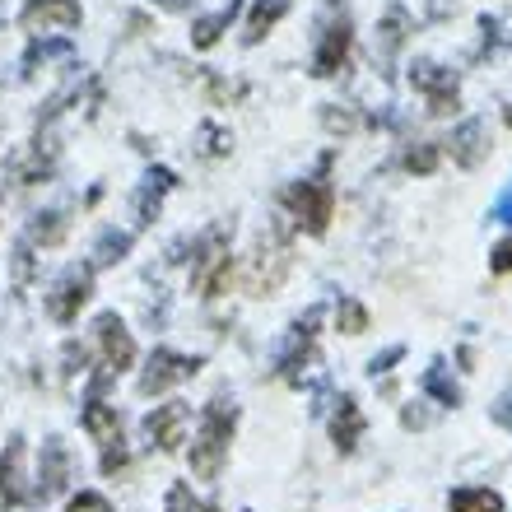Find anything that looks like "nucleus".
Here are the masks:
<instances>
[{"label": "nucleus", "mask_w": 512, "mask_h": 512, "mask_svg": "<svg viewBox=\"0 0 512 512\" xmlns=\"http://www.w3.org/2000/svg\"><path fill=\"white\" fill-rule=\"evenodd\" d=\"M340 326H345L350 336H359V331L368 326V312L359 308V303H340Z\"/></svg>", "instance_id": "393cba45"}, {"label": "nucleus", "mask_w": 512, "mask_h": 512, "mask_svg": "<svg viewBox=\"0 0 512 512\" xmlns=\"http://www.w3.org/2000/svg\"><path fill=\"white\" fill-rule=\"evenodd\" d=\"M494 270H512V238L494 247Z\"/></svg>", "instance_id": "cd10ccee"}, {"label": "nucleus", "mask_w": 512, "mask_h": 512, "mask_svg": "<svg viewBox=\"0 0 512 512\" xmlns=\"http://www.w3.org/2000/svg\"><path fill=\"white\" fill-rule=\"evenodd\" d=\"M196 368H201V359H191V354L154 350L149 368L140 373V391H145V396H154V391H168V387H177V382L196 378Z\"/></svg>", "instance_id": "20e7f679"}, {"label": "nucleus", "mask_w": 512, "mask_h": 512, "mask_svg": "<svg viewBox=\"0 0 512 512\" xmlns=\"http://www.w3.org/2000/svg\"><path fill=\"white\" fill-rule=\"evenodd\" d=\"M401 28H405V14L401 10H387V52H396V47H401Z\"/></svg>", "instance_id": "bb28decb"}, {"label": "nucleus", "mask_w": 512, "mask_h": 512, "mask_svg": "<svg viewBox=\"0 0 512 512\" xmlns=\"http://www.w3.org/2000/svg\"><path fill=\"white\" fill-rule=\"evenodd\" d=\"M452 159L461 168H475V163L485 159V122H461L457 135H452Z\"/></svg>", "instance_id": "ddd939ff"}, {"label": "nucleus", "mask_w": 512, "mask_h": 512, "mask_svg": "<svg viewBox=\"0 0 512 512\" xmlns=\"http://www.w3.org/2000/svg\"><path fill=\"white\" fill-rule=\"evenodd\" d=\"M42 452H47V466H42V485H38V494H42V499H52L56 489L66 485V452H61V443H56V438H52L47 447H42Z\"/></svg>", "instance_id": "dca6fc26"}, {"label": "nucleus", "mask_w": 512, "mask_h": 512, "mask_svg": "<svg viewBox=\"0 0 512 512\" xmlns=\"http://www.w3.org/2000/svg\"><path fill=\"white\" fill-rule=\"evenodd\" d=\"M19 457H24L19 447H10V452L0 457V494H5L10 503L19 499V494H24V489H19Z\"/></svg>", "instance_id": "aec40b11"}, {"label": "nucleus", "mask_w": 512, "mask_h": 512, "mask_svg": "<svg viewBox=\"0 0 512 512\" xmlns=\"http://www.w3.org/2000/svg\"><path fill=\"white\" fill-rule=\"evenodd\" d=\"M424 387H429V396H438L443 405H457L461 401V391H457V382L443 373V364H433L429 373H424Z\"/></svg>", "instance_id": "4be33fe9"}, {"label": "nucleus", "mask_w": 512, "mask_h": 512, "mask_svg": "<svg viewBox=\"0 0 512 512\" xmlns=\"http://www.w3.org/2000/svg\"><path fill=\"white\" fill-rule=\"evenodd\" d=\"M410 80H415V89L429 94V103H433L429 112H447L457 103V75H452V70L433 66V61H419V66L410 70Z\"/></svg>", "instance_id": "0eeeda50"}, {"label": "nucleus", "mask_w": 512, "mask_h": 512, "mask_svg": "<svg viewBox=\"0 0 512 512\" xmlns=\"http://www.w3.org/2000/svg\"><path fill=\"white\" fill-rule=\"evenodd\" d=\"M94 336H98V345H103L108 373H122V368H131L135 345H131V331L122 326V317H117V312H103V317H98V322H94Z\"/></svg>", "instance_id": "423d86ee"}, {"label": "nucleus", "mask_w": 512, "mask_h": 512, "mask_svg": "<svg viewBox=\"0 0 512 512\" xmlns=\"http://www.w3.org/2000/svg\"><path fill=\"white\" fill-rule=\"evenodd\" d=\"M126 252H131V233L108 229L103 238H98V247H94V266H112V261H122Z\"/></svg>", "instance_id": "6ab92c4d"}, {"label": "nucleus", "mask_w": 512, "mask_h": 512, "mask_svg": "<svg viewBox=\"0 0 512 512\" xmlns=\"http://www.w3.org/2000/svg\"><path fill=\"white\" fill-rule=\"evenodd\" d=\"M187 419H191L187 405H182V401H168V405H159V410L145 419V433L163 447V452H173V447L182 443V429H187Z\"/></svg>", "instance_id": "1a4fd4ad"}, {"label": "nucleus", "mask_w": 512, "mask_h": 512, "mask_svg": "<svg viewBox=\"0 0 512 512\" xmlns=\"http://www.w3.org/2000/svg\"><path fill=\"white\" fill-rule=\"evenodd\" d=\"M89 294H94V270L89 266H70L61 280H56V289L47 294V312H52L56 322H75L80 317V308L89 303Z\"/></svg>", "instance_id": "f03ea898"}, {"label": "nucleus", "mask_w": 512, "mask_h": 512, "mask_svg": "<svg viewBox=\"0 0 512 512\" xmlns=\"http://www.w3.org/2000/svg\"><path fill=\"white\" fill-rule=\"evenodd\" d=\"M345 56H350V24L340 19V24L326 28L322 47H317V61H312V75H336Z\"/></svg>", "instance_id": "9d476101"}, {"label": "nucleus", "mask_w": 512, "mask_h": 512, "mask_svg": "<svg viewBox=\"0 0 512 512\" xmlns=\"http://www.w3.org/2000/svg\"><path fill=\"white\" fill-rule=\"evenodd\" d=\"M233 14H238V0H229V5H224V10H219V14H210V19H201V24L191 28V42H196V47H215V42H219V33H224V28L233 24Z\"/></svg>", "instance_id": "f3484780"}, {"label": "nucleus", "mask_w": 512, "mask_h": 512, "mask_svg": "<svg viewBox=\"0 0 512 512\" xmlns=\"http://www.w3.org/2000/svg\"><path fill=\"white\" fill-rule=\"evenodd\" d=\"M75 28L80 24V0H28L24 5V28L28 33H42V28Z\"/></svg>", "instance_id": "6e6552de"}, {"label": "nucleus", "mask_w": 512, "mask_h": 512, "mask_svg": "<svg viewBox=\"0 0 512 512\" xmlns=\"http://www.w3.org/2000/svg\"><path fill=\"white\" fill-rule=\"evenodd\" d=\"M173 187V173L168 168H154V173L145 177V187H140V219H154V210H159V201H163V191Z\"/></svg>", "instance_id": "a211bd4d"}, {"label": "nucleus", "mask_w": 512, "mask_h": 512, "mask_svg": "<svg viewBox=\"0 0 512 512\" xmlns=\"http://www.w3.org/2000/svg\"><path fill=\"white\" fill-rule=\"evenodd\" d=\"M396 359H401V350H387V354H382V359H373V373H382V368H387V364H396Z\"/></svg>", "instance_id": "c85d7f7f"}, {"label": "nucleus", "mask_w": 512, "mask_h": 512, "mask_svg": "<svg viewBox=\"0 0 512 512\" xmlns=\"http://www.w3.org/2000/svg\"><path fill=\"white\" fill-rule=\"evenodd\" d=\"M159 5H177V0H159Z\"/></svg>", "instance_id": "c756f323"}, {"label": "nucleus", "mask_w": 512, "mask_h": 512, "mask_svg": "<svg viewBox=\"0 0 512 512\" xmlns=\"http://www.w3.org/2000/svg\"><path fill=\"white\" fill-rule=\"evenodd\" d=\"M28 238L33 243H61L66 238V215H38L28 224Z\"/></svg>", "instance_id": "412c9836"}, {"label": "nucleus", "mask_w": 512, "mask_h": 512, "mask_svg": "<svg viewBox=\"0 0 512 512\" xmlns=\"http://www.w3.org/2000/svg\"><path fill=\"white\" fill-rule=\"evenodd\" d=\"M70 52V42L66 38H56V42H38L33 52H28V61H24V70H33L38 61H47V56H66Z\"/></svg>", "instance_id": "5701e85b"}, {"label": "nucleus", "mask_w": 512, "mask_h": 512, "mask_svg": "<svg viewBox=\"0 0 512 512\" xmlns=\"http://www.w3.org/2000/svg\"><path fill=\"white\" fill-rule=\"evenodd\" d=\"M433 163H438V149L433 145L410 149V154H405V168H410V173H433Z\"/></svg>", "instance_id": "b1692460"}, {"label": "nucleus", "mask_w": 512, "mask_h": 512, "mask_svg": "<svg viewBox=\"0 0 512 512\" xmlns=\"http://www.w3.org/2000/svg\"><path fill=\"white\" fill-rule=\"evenodd\" d=\"M168 512H201V508H196V499H191L187 485H173L168 489Z\"/></svg>", "instance_id": "a878e982"}, {"label": "nucleus", "mask_w": 512, "mask_h": 512, "mask_svg": "<svg viewBox=\"0 0 512 512\" xmlns=\"http://www.w3.org/2000/svg\"><path fill=\"white\" fill-rule=\"evenodd\" d=\"M452 512H503V499L494 489H452Z\"/></svg>", "instance_id": "2eb2a0df"}, {"label": "nucleus", "mask_w": 512, "mask_h": 512, "mask_svg": "<svg viewBox=\"0 0 512 512\" xmlns=\"http://www.w3.org/2000/svg\"><path fill=\"white\" fill-rule=\"evenodd\" d=\"M233 419H238L233 401L215 396V401H210V410H205V419H201V433H196V443H191V471L201 475V480H215L219 466H224V457H229Z\"/></svg>", "instance_id": "f257e3e1"}, {"label": "nucleus", "mask_w": 512, "mask_h": 512, "mask_svg": "<svg viewBox=\"0 0 512 512\" xmlns=\"http://www.w3.org/2000/svg\"><path fill=\"white\" fill-rule=\"evenodd\" d=\"M205 512H219V508H205Z\"/></svg>", "instance_id": "7c9ffc66"}, {"label": "nucleus", "mask_w": 512, "mask_h": 512, "mask_svg": "<svg viewBox=\"0 0 512 512\" xmlns=\"http://www.w3.org/2000/svg\"><path fill=\"white\" fill-rule=\"evenodd\" d=\"M289 201H294L298 219L308 224L312 233H322L326 229V219H331V205H336V191H331V182H303V187L289 191Z\"/></svg>", "instance_id": "39448f33"}, {"label": "nucleus", "mask_w": 512, "mask_h": 512, "mask_svg": "<svg viewBox=\"0 0 512 512\" xmlns=\"http://www.w3.org/2000/svg\"><path fill=\"white\" fill-rule=\"evenodd\" d=\"M84 429L94 433V443H103V447H122V415H117L112 405L89 401V410H84Z\"/></svg>", "instance_id": "9b49d317"}, {"label": "nucleus", "mask_w": 512, "mask_h": 512, "mask_svg": "<svg viewBox=\"0 0 512 512\" xmlns=\"http://www.w3.org/2000/svg\"><path fill=\"white\" fill-rule=\"evenodd\" d=\"M331 438H336V447L340 452H354V443L364 438V410H359V401H340V410H336V419H331Z\"/></svg>", "instance_id": "f8f14e48"}, {"label": "nucleus", "mask_w": 512, "mask_h": 512, "mask_svg": "<svg viewBox=\"0 0 512 512\" xmlns=\"http://www.w3.org/2000/svg\"><path fill=\"white\" fill-rule=\"evenodd\" d=\"M284 14H289V0H256V5H252V19H247V42L266 38L270 28L284 19Z\"/></svg>", "instance_id": "4468645a"}, {"label": "nucleus", "mask_w": 512, "mask_h": 512, "mask_svg": "<svg viewBox=\"0 0 512 512\" xmlns=\"http://www.w3.org/2000/svg\"><path fill=\"white\" fill-rule=\"evenodd\" d=\"M224 238H229V229H210L201 238V256H196L191 280H196V289H201L205 298H215L219 289H224V280H229V252H224Z\"/></svg>", "instance_id": "7ed1b4c3"}]
</instances>
